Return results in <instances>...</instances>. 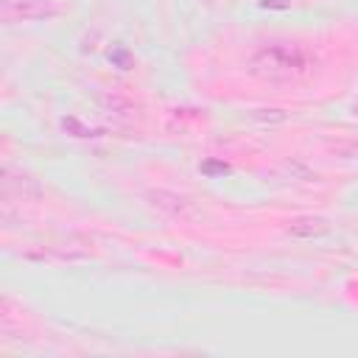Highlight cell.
Instances as JSON below:
<instances>
[{"label":"cell","instance_id":"1","mask_svg":"<svg viewBox=\"0 0 358 358\" xmlns=\"http://www.w3.org/2000/svg\"><path fill=\"white\" fill-rule=\"evenodd\" d=\"M316 67L313 53L291 39H274L263 42L252 50L246 70L263 84H299L305 81Z\"/></svg>","mask_w":358,"mask_h":358},{"label":"cell","instance_id":"2","mask_svg":"<svg viewBox=\"0 0 358 358\" xmlns=\"http://www.w3.org/2000/svg\"><path fill=\"white\" fill-rule=\"evenodd\" d=\"M62 8L56 6V0H0V17L6 25L50 20Z\"/></svg>","mask_w":358,"mask_h":358}]
</instances>
